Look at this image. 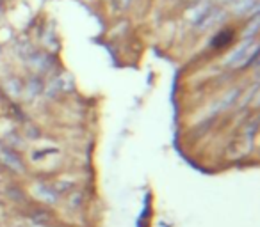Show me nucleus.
<instances>
[{
	"label": "nucleus",
	"instance_id": "nucleus-13",
	"mask_svg": "<svg viewBox=\"0 0 260 227\" xmlns=\"http://www.w3.org/2000/svg\"><path fill=\"white\" fill-rule=\"evenodd\" d=\"M218 2H220V4H223V6H230L232 4V2H234V0H218Z\"/></svg>",
	"mask_w": 260,
	"mask_h": 227
},
{
	"label": "nucleus",
	"instance_id": "nucleus-11",
	"mask_svg": "<svg viewBox=\"0 0 260 227\" xmlns=\"http://www.w3.org/2000/svg\"><path fill=\"white\" fill-rule=\"evenodd\" d=\"M41 89H43V84H41L37 77H30V80L25 82V94L29 96V98L37 96L41 92Z\"/></svg>",
	"mask_w": 260,
	"mask_h": 227
},
{
	"label": "nucleus",
	"instance_id": "nucleus-4",
	"mask_svg": "<svg viewBox=\"0 0 260 227\" xmlns=\"http://www.w3.org/2000/svg\"><path fill=\"white\" fill-rule=\"evenodd\" d=\"M214 4H212L210 0H200V2H194L189 9L186 11V20L191 23V25H198L208 13L212 11Z\"/></svg>",
	"mask_w": 260,
	"mask_h": 227
},
{
	"label": "nucleus",
	"instance_id": "nucleus-9",
	"mask_svg": "<svg viewBox=\"0 0 260 227\" xmlns=\"http://www.w3.org/2000/svg\"><path fill=\"white\" fill-rule=\"evenodd\" d=\"M256 34H258V16H253L251 22L244 27V32H242V39L244 41H255Z\"/></svg>",
	"mask_w": 260,
	"mask_h": 227
},
{
	"label": "nucleus",
	"instance_id": "nucleus-12",
	"mask_svg": "<svg viewBox=\"0 0 260 227\" xmlns=\"http://www.w3.org/2000/svg\"><path fill=\"white\" fill-rule=\"evenodd\" d=\"M256 130H258V121H256V119L244 126V133L248 135V139H253V137L256 135Z\"/></svg>",
	"mask_w": 260,
	"mask_h": 227
},
{
	"label": "nucleus",
	"instance_id": "nucleus-3",
	"mask_svg": "<svg viewBox=\"0 0 260 227\" xmlns=\"http://www.w3.org/2000/svg\"><path fill=\"white\" fill-rule=\"evenodd\" d=\"M232 15L237 18H253L258 16V0H234L230 4Z\"/></svg>",
	"mask_w": 260,
	"mask_h": 227
},
{
	"label": "nucleus",
	"instance_id": "nucleus-8",
	"mask_svg": "<svg viewBox=\"0 0 260 227\" xmlns=\"http://www.w3.org/2000/svg\"><path fill=\"white\" fill-rule=\"evenodd\" d=\"M4 89H6V92H8L9 96L16 98V96H20V94H22V91H23L22 80H20V78H16V77L8 78V80H4Z\"/></svg>",
	"mask_w": 260,
	"mask_h": 227
},
{
	"label": "nucleus",
	"instance_id": "nucleus-14",
	"mask_svg": "<svg viewBox=\"0 0 260 227\" xmlns=\"http://www.w3.org/2000/svg\"><path fill=\"white\" fill-rule=\"evenodd\" d=\"M193 2H200V0H193Z\"/></svg>",
	"mask_w": 260,
	"mask_h": 227
},
{
	"label": "nucleus",
	"instance_id": "nucleus-6",
	"mask_svg": "<svg viewBox=\"0 0 260 227\" xmlns=\"http://www.w3.org/2000/svg\"><path fill=\"white\" fill-rule=\"evenodd\" d=\"M225 20H227V13H225L223 9L212 8V11L208 13V15L205 16L200 23H198L196 29L200 30V32H205V30L214 29L215 25H221V23H225Z\"/></svg>",
	"mask_w": 260,
	"mask_h": 227
},
{
	"label": "nucleus",
	"instance_id": "nucleus-1",
	"mask_svg": "<svg viewBox=\"0 0 260 227\" xmlns=\"http://www.w3.org/2000/svg\"><path fill=\"white\" fill-rule=\"evenodd\" d=\"M258 43L256 41H244L239 48H235L227 59V68L232 70H244L251 63L258 59Z\"/></svg>",
	"mask_w": 260,
	"mask_h": 227
},
{
	"label": "nucleus",
	"instance_id": "nucleus-7",
	"mask_svg": "<svg viewBox=\"0 0 260 227\" xmlns=\"http://www.w3.org/2000/svg\"><path fill=\"white\" fill-rule=\"evenodd\" d=\"M234 30L230 29H225V30H220V34H215L214 39H212V46L214 48H225L228 46V44L232 43V39H234Z\"/></svg>",
	"mask_w": 260,
	"mask_h": 227
},
{
	"label": "nucleus",
	"instance_id": "nucleus-2",
	"mask_svg": "<svg viewBox=\"0 0 260 227\" xmlns=\"http://www.w3.org/2000/svg\"><path fill=\"white\" fill-rule=\"evenodd\" d=\"M0 165L15 174H23L25 173V165H23L22 158L15 153L9 146L0 142Z\"/></svg>",
	"mask_w": 260,
	"mask_h": 227
},
{
	"label": "nucleus",
	"instance_id": "nucleus-5",
	"mask_svg": "<svg viewBox=\"0 0 260 227\" xmlns=\"http://www.w3.org/2000/svg\"><path fill=\"white\" fill-rule=\"evenodd\" d=\"M32 194L34 197L37 199L39 202H43L45 206H54L59 202L61 195L56 192V188L49 183H37L36 187L32 188Z\"/></svg>",
	"mask_w": 260,
	"mask_h": 227
},
{
	"label": "nucleus",
	"instance_id": "nucleus-10",
	"mask_svg": "<svg viewBox=\"0 0 260 227\" xmlns=\"http://www.w3.org/2000/svg\"><path fill=\"white\" fill-rule=\"evenodd\" d=\"M239 94H241V91H239V89H230V91H228L227 94L221 98L220 108L227 110V108H230V106H234V103L239 99ZM221 110H220V112H221Z\"/></svg>",
	"mask_w": 260,
	"mask_h": 227
}]
</instances>
